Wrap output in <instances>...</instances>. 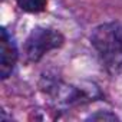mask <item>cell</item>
Instances as JSON below:
<instances>
[{
	"label": "cell",
	"mask_w": 122,
	"mask_h": 122,
	"mask_svg": "<svg viewBox=\"0 0 122 122\" xmlns=\"http://www.w3.org/2000/svg\"><path fill=\"white\" fill-rule=\"evenodd\" d=\"M91 45L102 66L111 75L122 72V22H108L96 26L91 35Z\"/></svg>",
	"instance_id": "cell-1"
},
{
	"label": "cell",
	"mask_w": 122,
	"mask_h": 122,
	"mask_svg": "<svg viewBox=\"0 0 122 122\" xmlns=\"http://www.w3.org/2000/svg\"><path fill=\"white\" fill-rule=\"evenodd\" d=\"M65 37L56 29L37 26L35 27L25 40L23 55L27 63H37L49 52L62 47Z\"/></svg>",
	"instance_id": "cell-2"
},
{
	"label": "cell",
	"mask_w": 122,
	"mask_h": 122,
	"mask_svg": "<svg viewBox=\"0 0 122 122\" xmlns=\"http://www.w3.org/2000/svg\"><path fill=\"white\" fill-rule=\"evenodd\" d=\"M19 59V50L15 39L7 32L6 27H2L0 35V78L3 81L10 78Z\"/></svg>",
	"instance_id": "cell-3"
},
{
	"label": "cell",
	"mask_w": 122,
	"mask_h": 122,
	"mask_svg": "<svg viewBox=\"0 0 122 122\" xmlns=\"http://www.w3.org/2000/svg\"><path fill=\"white\" fill-rule=\"evenodd\" d=\"M17 6L26 13H42L47 7V0H16Z\"/></svg>",
	"instance_id": "cell-4"
},
{
	"label": "cell",
	"mask_w": 122,
	"mask_h": 122,
	"mask_svg": "<svg viewBox=\"0 0 122 122\" xmlns=\"http://www.w3.org/2000/svg\"><path fill=\"white\" fill-rule=\"evenodd\" d=\"M89 121H115V119H118V116L115 115V113H111V112H108V111H105V112H96V113H93V115H91L89 118H88Z\"/></svg>",
	"instance_id": "cell-5"
}]
</instances>
